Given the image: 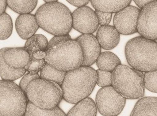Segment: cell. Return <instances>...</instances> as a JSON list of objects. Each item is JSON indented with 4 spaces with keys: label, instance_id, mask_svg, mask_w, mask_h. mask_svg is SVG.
I'll use <instances>...</instances> for the list:
<instances>
[{
    "label": "cell",
    "instance_id": "cell-2",
    "mask_svg": "<svg viewBox=\"0 0 157 116\" xmlns=\"http://www.w3.org/2000/svg\"><path fill=\"white\" fill-rule=\"evenodd\" d=\"M35 16L39 28L53 35H66L72 29V13L61 3H45L37 10Z\"/></svg>",
    "mask_w": 157,
    "mask_h": 116
},
{
    "label": "cell",
    "instance_id": "cell-14",
    "mask_svg": "<svg viewBox=\"0 0 157 116\" xmlns=\"http://www.w3.org/2000/svg\"><path fill=\"white\" fill-rule=\"evenodd\" d=\"M15 26L18 35L24 40L35 35L39 28L36 16L31 13L20 14L16 20Z\"/></svg>",
    "mask_w": 157,
    "mask_h": 116
},
{
    "label": "cell",
    "instance_id": "cell-35",
    "mask_svg": "<svg viewBox=\"0 0 157 116\" xmlns=\"http://www.w3.org/2000/svg\"><path fill=\"white\" fill-rule=\"evenodd\" d=\"M133 1L136 3V4L137 5L138 7L140 9H142L146 5H148V3L153 1H156L157 0H133Z\"/></svg>",
    "mask_w": 157,
    "mask_h": 116
},
{
    "label": "cell",
    "instance_id": "cell-4",
    "mask_svg": "<svg viewBox=\"0 0 157 116\" xmlns=\"http://www.w3.org/2000/svg\"><path fill=\"white\" fill-rule=\"evenodd\" d=\"M45 60L58 70L66 72L74 70L82 66V48L76 40H63L46 51Z\"/></svg>",
    "mask_w": 157,
    "mask_h": 116
},
{
    "label": "cell",
    "instance_id": "cell-33",
    "mask_svg": "<svg viewBox=\"0 0 157 116\" xmlns=\"http://www.w3.org/2000/svg\"><path fill=\"white\" fill-rule=\"evenodd\" d=\"M66 1L71 5H73L75 7L79 8V7L85 6L86 5H87L88 3L90 2V0H66Z\"/></svg>",
    "mask_w": 157,
    "mask_h": 116
},
{
    "label": "cell",
    "instance_id": "cell-20",
    "mask_svg": "<svg viewBox=\"0 0 157 116\" xmlns=\"http://www.w3.org/2000/svg\"><path fill=\"white\" fill-rule=\"evenodd\" d=\"M95 62L100 70L109 72H112L116 67L121 65L119 58L110 52L101 53Z\"/></svg>",
    "mask_w": 157,
    "mask_h": 116
},
{
    "label": "cell",
    "instance_id": "cell-18",
    "mask_svg": "<svg viewBox=\"0 0 157 116\" xmlns=\"http://www.w3.org/2000/svg\"><path fill=\"white\" fill-rule=\"evenodd\" d=\"M97 107L91 98L87 97L76 103L66 116H96Z\"/></svg>",
    "mask_w": 157,
    "mask_h": 116
},
{
    "label": "cell",
    "instance_id": "cell-36",
    "mask_svg": "<svg viewBox=\"0 0 157 116\" xmlns=\"http://www.w3.org/2000/svg\"><path fill=\"white\" fill-rule=\"evenodd\" d=\"M7 7V0H0V15L5 13Z\"/></svg>",
    "mask_w": 157,
    "mask_h": 116
},
{
    "label": "cell",
    "instance_id": "cell-1",
    "mask_svg": "<svg viewBox=\"0 0 157 116\" xmlns=\"http://www.w3.org/2000/svg\"><path fill=\"white\" fill-rule=\"evenodd\" d=\"M96 70L90 66H81L67 72L60 87L63 99L67 102L76 104L88 97L97 82Z\"/></svg>",
    "mask_w": 157,
    "mask_h": 116
},
{
    "label": "cell",
    "instance_id": "cell-28",
    "mask_svg": "<svg viewBox=\"0 0 157 116\" xmlns=\"http://www.w3.org/2000/svg\"><path fill=\"white\" fill-rule=\"evenodd\" d=\"M24 48L28 51L30 55V57L35 53L39 51H42L37 43L35 35L26 40Z\"/></svg>",
    "mask_w": 157,
    "mask_h": 116
},
{
    "label": "cell",
    "instance_id": "cell-19",
    "mask_svg": "<svg viewBox=\"0 0 157 116\" xmlns=\"http://www.w3.org/2000/svg\"><path fill=\"white\" fill-rule=\"evenodd\" d=\"M5 50V47L0 49V77L3 80L15 81L26 73V69H15L8 66L3 58V53Z\"/></svg>",
    "mask_w": 157,
    "mask_h": 116
},
{
    "label": "cell",
    "instance_id": "cell-13",
    "mask_svg": "<svg viewBox=\"0 0 157 116\" xmlns=\"http://www.w3.org/2000/svg\"><path fill=\"white\" fill-rule=\"evenodd\" d=\"M2 56L5 62L15 69L25 68L30 61V55L24 47H5Z\"/></svg>",
    "mask_w": 157,
    "mask_h": 116
},
{
    "label": "cell",
    "instance_id": "cell-22",
    "mask_svg": "<svg viewBox=\"0 0 157 116\" xmlns=\"http://www.w3.org/2000/svg\"><path fill=\"white\" fill-rule=\"evenodd\" d=\"M38 0H7V6L16 13H30L37 6Z\"/></svg>",
    "mask_w": 157,
    "mask_h": 116
},
{
    "label": "cell",
    "instance_id": "cell-32",
    "mask_svg": "<svg viewBox=\"0 0 157 116\" xmlns=\"http://www.w3.org/2000/svg\"><path fill=\"white\" fill-rule=\"evenodd\" d=\"M35 37H36V39L37 43L38 44L40 49L43 51H46L48 42L46 37L40 34L35 35Z\"/></svg>",
    "mask_w": 157,
    "mask_h": 116
},
{
    "label": "cell",
    "instance_id": "cell-24",
    "mask_svg": "<svg viewBox=\"0 0 157 116\" xmlns=\"http://www.w3.org/2000/svg\"><path fill=\"white\" fill-rule=\"evenodd\" d=\"M13 23L11 17L6 13L0 15V40H6L11 36Z\"/></svg>",
    "mask_w": 157,
    "mask_h": 116
},
{
    "label": "cell",
    "instance_id": "cell-37",
    "mask_svg": "<svg viewBox=\"0 0 157 116\" xmlns=\"http://www.w3.org/2000/svg\"><path fill=\"white\" fill-rule=\"evenodd\" d=\"M43 1L46 3L54 2L58 1V0H43Z\"/></svg>",
    "mask_w": 157,
    "mask_h": 116
},
{
    "label": "cell",
    "instance_id": "cell-25",
    "mask_svg": "<svg viewBox=\"0 0 157 116\" xmlns=\"http://www.w3.org/2000/svg\"><path fill=\"white\" fill-rule=\"evenodd\" d=\"M145 88L151 92H157V71L145 72L144 74Z\"/></svg>",
    "mask_w": 157,
    "mask_h": 116
},
{
    "label": "cell",
    "instance_id": "cell-29",
    "mask_svg": "<svg viewBox=\"0 0 157 116\" xmlns=\"http://www.w3.org/2000/svg\"><path fill=\"white\" fill-rule=\"evenodd\" d=\"M23 77H22V79L20 81L19 86L25 93L26 92V87L33 80L40 78V76L38 74V73L33 74V73H31L29 72L25 74Z\"/></svg>",
    "mask_w": 157,
    "mask_h": 116
},
{
    "label": "cell",
    "instance_id": "cell-6",
    "mask_svg": "<svg viewBox=\"0 0 157 116\" xmlns=\"http://www.w3.org/2000/svg\"><path fill=\"white\" fill-rule=\"evenodd\" d=\"M25 94L29 102L43 109L56 107L63 99L60 86L42 78L31 81L26 87Z\"/></svg>",
    "mask_w": 157,
    "mask_h": 116
},
{
    "label": "cell",
    "instance_id": "cell-12",
    "mask_svg": "<svg viewBox=\"0 0 157 116\" xmlns=\"http://www.w3.org/2000/svg\"><path fill=\"white\" fill-rule=\"evenodd\" d=\"M75 40L80 45L82 51V66H90L93 65L101 52V47L96 37L92 34H83Z\"/></svg>",
    "mask_w": 157,
    "mask_h": 116
},
{
    "label": "cell",
    "instance_id": "cell-17",
    "mask_svg": "<svg viewBox=\"0 0 157 116\" xmlns=\"http://www.w3.org/2000/svg\"><path fill=\"white\" fill-rule=\"evenodd\" d=\"M131 0H90L93 7L98 11L113 13L129 6Z\"/></svg>",
    "mask_w": 157,
    "mask_h": 116
},
{
    "label": "cell",
    "instance_id": "cell-7",
    "mask_svg": "<svg viewBox=\"0 0 157 116\" xmlns=\"http://www.w3.org/2000/svg\"><path fill=\"white\" fill-rule=\"evenodd\" d=\"M28 102L19 85L13 81L0 80V116H24Z\"/></svg>",
    "mask_w": 157,
    "mask_h": 116
},
{
    "label": "cell",
    "instance_id": "cell-31",
    "mask_svg": "<svg viewBox=\"0 0 157 116\" xmlns=\"http://www.w3.org/2000/svg\"><path fill=\"white\" fill-rule=\"evenodd\" d=\"M71 37L68 34L66 35L63 36H55L54 37H53L48 42V45L47 47L46 51L49 48H51L52 47L55 46V45L58 44L60 42L66 40L71 39Z\"/></svg>",
    "mask_w": 157,
    "mask_h": 116
},
{
    "label": "cell",
    "instance_id": "cell-23",
    "mask_svg": "<svg viewBox=\"0 0 157 116\" xmlns=\"http://www.w3.org/2000/svg\"><path fill=\"white\" fill-rule=\"evenodd\" d=\"M66 72L58 70L50 65L46 63L40 71V78L52 81L61 86L65 77Z\"/></svg>",
    "mask_w": 157,
    "mask_h": 116
},
{
    "label": "cell",
    "instance_id": "cell-10",
    "mask_svg": "<svg viewBox=\"0 0 157 116\" xmlns=\"http://www.w3.org/2000/svg\"><path fill=\"white\" fill-rule=\"evenodd\" d=\"M72 27L83 34H92L98 28V18L93 9L87 6L79 7L72 13Z\"/></svg>",
    "mask_w": 157,
    "mask_h": 116
},
{
    "label": "cell",
    "instance_id": "cell-8",
    "mask_svg": "<svg viewBox=\"0 0 157 116\" xmlns=\"http://www.w3.org/2000/svg\"><path fill=\"white\" fill-rule=\"evenodd\" d=\"M126 99L112 86L103 87L96 94L97 110L103 116H117L124 107Z\"/></svg>",
    "mask_w": 157,
    "mask_h": 116
},
{
    "label": "cell",
    "instance_id": "cell-30",
    "mask_svg": "<svg viewBox=\"0 0 157 116\" xmlns=\"http://www.w3.org/2000/svg\"><path fill=\"white\" fill-rule=\"evenodd\" d=\"M96 17L98 18V24L101 26L108 25L111 21L112 13H105L102 11H95Z\"/></svg>",
    "mask_w": 157,
    "mask_h": 116
},
{
    "label": "cell",
    "instance_id": "cell-34",
    "mask_svg": "<svg viewBox=\"0 0 157 116\" xmlns=\"http://www.w3.org/2000/svg\"><path fill=\"white\" fill-rule=\"evenodd\" d=\"M45 57H46V51H39L35 53L31 56L30 60H39L45 59Z\"/></svg>",
    "mask_w": 157,
    "mask_h": 116
},
{
    "label": "cell",
    "instance_id": "cell-9",
    "mask_svg": "<svg viewBox=\"0 0 157 116\" xmlns=\"http://www.w3.org/2000/svg\"><path fill=\"white\" fill-rule=\"evenodd\" d=\"M137 30L143 37L153 40H157V1L148 3L140 10Z\"/></svg>",
    "mask_w": 157,
    "mask_h": 116
},
{
    "label": "cell",
    "instance_id": "cell-27",
    "mask_svg": "<svg viewBox=\"0 0 157 116\" xmlns=\"http://www.w3.org/2000/svg\"><path fill=\"white\" fill-rule=\"evenodd\" d=\"M46 63L45 59L39 60H30L28 65L25 67V69L26 71L31 73H38L41 71Z\"/></svg>",
    "mask_w": 157,
    "mask_h": 116
},
{
    "label": "cell",
    "instance_id": "cell-5",
    "mask_svg": "<svg viewBox=\"0 0 157 116\" xmlns=\"http://www.w3.org/2000/svg\"><path fill=\"white\" fill-rule=\"evenodd\" d=\"M111 86L125 99L142 98L145 93L144 74L121 64L111 72Z\"/></svg>",
    "mask_w": 157,
    "mask_h": 116
},
{
    "label": "cell",
    "instance_id": "cell-11",
    "mask_svg": "<svg viewBox=\"0 0 157 116\" xmlns=\"http://www.w3.org/2000/svg\"><path fill=\"white\" fill-rule=\"evenodd\" d=\"M140 11L137 7L128 6L116 13L113 24L120 34L130 35L137 32V22Z\"/></svg>",
    "mask_w": 157,
    "mask_h": 116
},
{
    "label": "cell",
    "instance_id": "cell-26",
    "mask_svg": "<svg viewBox=\"0 0 157 116\" xmlns=\"http://www.w3.org/2000/svg\"><path fill=\"white\" fill-rule=\"evenodd\" d=\"M97 82L96 84L100 87H105L111 85V72L104 70H96Z\"/></svg>",
    "mask_w": 157,
    "mask_h": 116
},
{
    "label": "cell",
    "instance_id": "cell-3",
    "mask_svg": "<svg viewBox=\"0 0 157 116\" xmlns=\"http://www.w3.org/2000/svg\"><path fill=\"white\" fill-rule=\"evenodd\" d=\"M125 55L132 68L142 72L157 69V43L155 40L137 37L129 40Z\"/></svg>",
    "mask_w": 157,
    "mask_h": 116
},
{
    "label": "cell",
    "instance_id": "cell-16",
    "mask_svg": "<svg viewBox=\"0 0 157 116\" xmlns=\"http://www.w3.org/2000/svg\"><path fill=\"white\" fill-rule=\"evenodd\" d=\"M130 116H157V98L145 97L136 104Z\"/></svg>",
    "mask_w": 157,
    "mask_h": 116
},
{
    "label": "cell",
    "instance_id": "cell-21",
    "mask_svg": "<svg viewBox=\"0 0 157 116\" xmlns=\"http://www.w3.org/2000/svg\"><path fill=\"white\" fill-rule=\"evenodd\" d=\"M24 116H66V114L58 106L51 109H43L28 101Z\"/></svg>",
    "mask_w": 157,
    "mask_h": 116
},
{
    "label": "cell",
    "instance_id": "cell-15",
    "mask_svg": "<svg viewBox=\"0 0 157 116\" xmlns=\"http://www.w3.org/2000/svg\"><path fill=\"white\" fill-rule=\"evenodd\" d=\"M96 38L101 48L110 50L119 44L120 34L114 26L106 25L98 28Z\"/></svg>",
    "mask_w": 157,
    "mask_h": 116
}]
</instances>
